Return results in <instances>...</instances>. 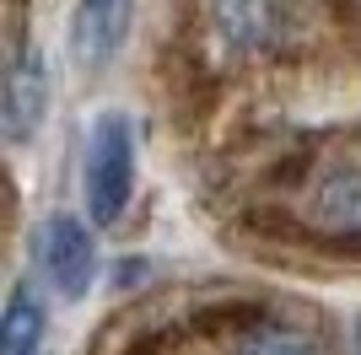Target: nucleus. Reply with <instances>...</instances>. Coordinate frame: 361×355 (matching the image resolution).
Segmentation results:
<instances>
[{
  "label": "nucleus",
  "instance_id": "nucleus-1",
  "mask_svg": "<svg viewBox=\"0 0 361 355\" xmlns=\"http://www.w3.org/2000/svg\"><path fill=\"white\" fill-rule=\"evenodd\" d=\"M92 226H114L135 194V124L130 113H97L87 135V162H81Z\"/></svg>",
  "mask_w": 361,
  "mask_h": 355
},
{
  "label": "nucleus",
  "instance_id": "nucleus-2",
  "mask_svg": "<svg viewBox=\"0 0 361 355\" xmlns=\"http://www.w3.org/2000/svg\"><path fill=\"white\" fill-rule=\"evenodd\" d=\"M38 269H44V280L54 285L60 296H87L92 275H97V242H92L87 221H75V216H49L38 226Z\"/></svg>",
  "mask_w": 361,
  "mask_h": 355
},
{
  "label": "nucleus",
  "instance_id": "nucleus-3",
  "mask_svg": "<svg viewBox=\"0 0 361 355\" xmlns=\"http://www.w3.org/2000/svg\"><path fill=\"white\" fill-rule=\"evenodd\" d=\"M49 113V65L44 54L32 49H16L11 59V75H6V113H0V130L11 146H22Z\"/></svg>",
  "mask_w": 361,
  "mask_h": 355
},
{
  "label": "nucleus",
  "instance_id": "nucleus-4",
  "mask_svg": "<svg viewBox=\"0 0 361 355\" xmlns=\"http://www.w3.org/2000/svg\"><path fill=\"white\" fill-rule=\"evenodd\" d=\"M291 6L286 0H211V22L221 32L226 49L238 54H254V49H270L281 32H286Z\"/></svg>",
  "mask_w": 361,
  "mask_h": 355
},
{
  "label": "nucleus",
  "instance_id": "nucleus-5",
  "mask_svg": "<svg viewBox=\"0 0 361 355\" xmlns=\"http://www.w3.org/2000/svg\"><path fill=\"white\" fill-rule=\"evenodd\" d=\"M130 22V0H81L75 6V27H71V49L81 65H103L124 38Z\"/></svg>",
  "mask_w": 361,
  "mask_h": 355
},
{
  "label": "nucleus",
  "instance_id": "nucleus-6",
  "mask_svg": "<svg viewBox=\"0 0 361 355\" xmlns=\"http://www.w3.org/2000/svg\"><path fill=\"white\" fill-rule=\"evenodd\" d=\"M313 221L329 237H361V167H334L313 189Z\"/></svg>",
  "mask_w": 361,
  "mask_h": 355
},
{
  "label": "nucleus",
  "instance_id": "nucleus-7",
  "mask_svg": "<svg viewBox=\"0 0 361 355\" xmlns=\"http://www.w3.org/2000/svg\"><path fill=\"white\" fill-rule=\"evenodd\" d=\"M0 355H44V307L27 285H16L0 318Z\"/></svg>",
  "mask_w": 361,
  "mask_h": 355
},
{
  "label": "nucleus",
  "instance_id": "nucleus-8",
  "mask_svg": "<svg viewBox=\"0 0 361 355\" xmlns=\"http://www.w3.org/2000/svg\"><path fill=\"white\" fill-rule=\"evenodd\" d=\"M238 355H324V350H318V340H307L297 328H259L238 344Z\"/></svg>",
  "mask_w": 361,
  "mask_h": 355
},
{
  "label": "nucleus",
  "instance_id": "nucleus-9",
  "mask_svg": "<svg viewBox=\"0 0 361 355\" xmlns=\"http://www.w3.org/2000/svg\"><path fill=\"white\" fill-rule=\"evenodd\" d=\"M356 355H361V328H356Z\"/></svg>",
  "mask_w": 361,
  "mask_h": 355
}]
</instances>
